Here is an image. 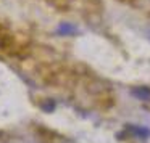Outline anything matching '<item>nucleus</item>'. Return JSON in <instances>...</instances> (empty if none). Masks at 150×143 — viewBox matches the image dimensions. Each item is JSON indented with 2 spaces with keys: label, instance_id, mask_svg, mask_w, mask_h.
Returning a JSON list of instances; mask_svg holds the SVG:
<instances>
[{
  "label": "nucleus",
  "instance_id": "1",
  "mask_svg": "<svg viewBox=\"0 0 150 143\" xmlns=\"http://www.w3.org/2000/svg\"><path fill=\"white\" fill-rule=\"evenodd\" d=\"M131 95L136 97L137 100H142V101H149L150 100V88L149 87H136L131 90Z\"/></svg>",
  "mask_w": 150,
  "mask_h": 143
},
{
  "label": "nucleus",
  "instance_id": "2",
  "mask_svg": "<svg viewBox=\"0 0 150 143\" xmlns=\"http://www.w3.org/2000/svg\"><path fill=\"white\" fill-rule=\"evenodd\" d=\"M57 32H58L60 36H71V34L78 32V27L71 23H62L58 26V29H57Z\"/></svg>",
  "mask_w": 150,
  "mask_h": 143
},
{
  "label": "nucleus",
  "instance_id": "3",
  "mask_svg": "<svg viewBox=\"0 0 150 143\" xmlns=\"http://www.w3.org/2000/svg\"><path fill=\"white\" fill-rule=\"evenodd\" d=\"M131 133H134L136 137H140V138H147L150 135V130L145 129V127H137V125H127L126 127Z\"/></svg>",
  "mask_w": 150,
  "mask_h": 143
},
{
  "label": "nucleus",
  "instance_id": "4",
  "mask_svg": "<svg viewBox=\"0 0 150 143\" xmlns=\"http://www.w3.org/2000/svg\"><path fill=\"white\" fill-rule=\"evenodd\" d=\"M40 108H42L44 111H47V113H50V111H53L55 104H53V101H50V104H40Z\"/></svg>",
  "mask_w": 150,
  "mask_h": 143
},
{
  "label": "nucleus",
  "instance_id": "5",
  "mask_svg": "<svg viewBox=\"0 0 150 143\" xmlns=\"http://www.w3.org/2000/svg\"><path fill=\"white\" fill-rule=\"evenodd\" d=\"M147 36H149V39H150V31H147Z\"/></svg>",
  "mask_w": 150,
  "mask_h": 143
}]
</instances>
